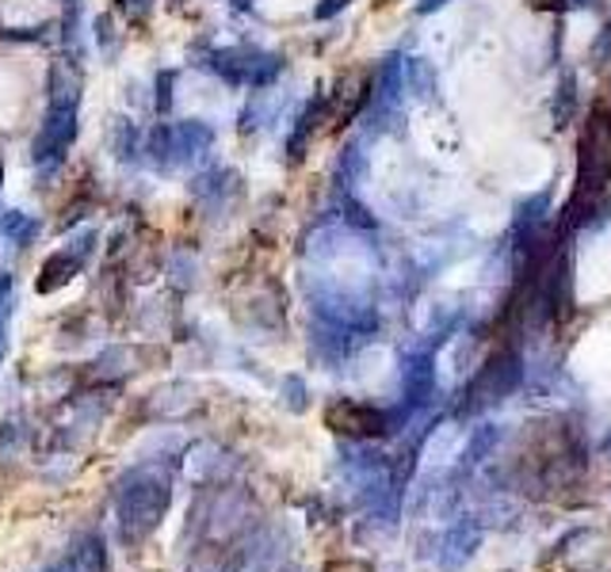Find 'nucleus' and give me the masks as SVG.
I'll list each match as a JSON object with an SVG mask.
<instances>
[{
  "label": "nucleus",
  "mask_w": 611,
  "mask_h": 572,
  "mask_svg": "<svg viewBox=\"0 0 611 572\" xmlns=\"http://www.w3.org/2000/svg\"><path fill=\"white\" fill-rule=\"evenodd\" d=\"M211 145H214L211 123H203V119H184V123H176L172 126V172L195 164Z\"/></svg>",
  "instance_id": "obj_6"
},
{
  "label": "nucleus",
  "mask_w": 611,
  "mask_h": 572,
  "mask_svg": "<svg viewBox=\"0 0 611 572\" xmlns=\"http://www.w3.org/2000/svg\"><path fill=\"white\" fill-rule=\"evenodd\" d=\"M562 95H558V126H566V119H570V100H573V73H566L562 76V89H558Z\"/></svg>",
  "instance_id": "obj_15"
},
{
  "label": "nucleus",
  "mask_w": 611,
  "mask_h": 572,
  "mask_svg": "<svg viewBox=\"0 0 611 572\" xmlns=\"http://www.w3.org/2000/svg\"><path fill=\"white\" fill-rule=\"evenodd\" d=\"M96 39H100V50H103V54H111V47H115V23H111L108 12L96 16Z\"/></svg>",
  "instance_id": "obj_16"
},
{
  "label": "nucleus",
  "mask_w": 611,
  "mask_h": 572,
  "mask_svg": "<svg viewBox=\"0 0 611 572\" xmlns=\"http://www.w3.org/2000/svg\"><path fill=\"white\" fill-rule=\"evenodd\" d=\"M203 65L214 76H222L234 89H272L283 73V58L261 47H222L203 58Z\"/></svg>",
  "instance_id": "obj_2"
},
{
  "label": "nucleus",
  "mask_w": 611,
  "mask_h": 572,
  "mask_svg": "<svg viewBox=\"0 0 611 572\" xmlns=\"http://www.w3.org/2000/svg\"><path fill=\"white\" fill-rule=\"evenodd\" d=\"M115 150H119V161H134V153H142V137H138L134 123L119 119L115 126Z\"/></svg>",
  "instance_id": "obj_13"
},
{
  "label": "nucleus",
  "mask_w": 611,
  "mask_h": 572,
  "mask_svg": "<svg viewBox=\"0 0 611 572\" xmlns=\"http://www.w3.org/2000/svg\"><path fill=\"white\" fill-rule=\"evenodd\" d=\"M611 184V108L592 103L578 142V191L570 203V225L592 222L604 211V187Z\"/></svg>",
  "instance_id": "obj_1"
},
{
  "label": "nucleus",
  "mask_w": 611,
  "mask_h": 572,
  "mask_svg": "<svg viewBox=\"0 0 611 572\" xmlns=\"http://www.w3.org/2000/svg\"><path fill=\"white\" fill-rule=\"evenodd\" d=\"M444 4L447 0H417V16H432V12H440Z\"/></svg>",
  "instance_id": "obj_19"
},
{
  "label": "nucleus",
  "mask_w": 611,
  "mask_h": 572,
  "mask_svg": "<svg viewBox=\"0 0 611 572\" xmlns=\"http://www.w3.org/2000/svg\"><path fill=\"white\" fill-rule=\"evenodd\" d=\"M65 4H81V0H65Z\"/></svg>",
  "instance_id": "obj_22"
},
{
  "label": "nucleus",
  "mask_w": 611,
  "mask_h": 572,
  "mask_svg": "<svg viewBox=\"0 0 611 572\" xmlns=\"http://www.w3.org/2000/svg\"><path fill=\"white\" fill-rule=\"evenodd\" d=\"M352 0H317V8H314V20H333V16H340L344 8H348Z\"/></svg>",
  "instance_id": "obj_17"
},
{
  "label": "nucleus",
  "mask_w": 611,
  "mask_h": 572,
  "mask_svg": "<svg viewBox=\"0 0 611 572\" xmlns=\"http://www.w3.org/2000/svg\"><path fill=\"white\" fill-rule=\"evenodd\" d=\"M119 8H123L131 20H150L153 12V0H119Z\"/></svg>",
  "instance_id": "obj_18"
},
{
  "label": "nucleus",
  "mask_w": 611,
  "mask_h": 572,
  "mask_svg": "<svg viewBox=\"0 0 611 572\" xmlns=\"http://www.w3.org/2000/svg\"><path fill=\"white\" fill-rule=\"evenodd\" d=\"M275 111H279V103H275V92L272 89H253L248 95L245 111H241V130L245 134H253L256 126H268L275 119Z\"/></svg>",
  "instance_id": "obj_10"
},
{
  "label": "nucleus",
  "mask_w": 611,
  "mask_h": 572,
  "mask_svg": "<svg viewBox=\"0 0 611 572\" xmlns=\"http://www.w3.org/2000/svg\"><path fill=\"white\" fill-rule=\"evenodd\" d=\"M92 245H96V233L84 229L73 245L50 253V259L42 264V272H39V283H34L39 286V294H54V290H62V286L73 283V275H81L84 259L92 256Z\"/></svg>",
  "instance_id": "obj_5"
},
{
  "label": "nucleus",
  "mask_w": 611,
  "mask_h": 572,
  "mask_svg": "<svg viewBox=\"0 0 611 572\" xmlns=\"http://www.w3.org/2000/svg\"><path fill=\"white\" fill-rule=\"evenodd\" d=\"M77 111L81 108H47V119H42V130L31 142V164L39 172V180H50L58 168L65 164L69 150L77 142Z\"/></svg>",
  "instance_id": "obj_3"
},
{
  "label": "nucleus",
  "mask_w": 611,
  "mask_h": 572,
  "mask_svg": "<svg viewBox=\"0 0 611 572\" xmlns=\"http://www.w3.org/2000/svg\"><path fill=\"white\" fill-rule=\"evenodd\" d=\"M172 100H176V73H172V69H161L157 73V115H169Z\"/></svg>",
  "instance_id": "obj_14"
},
{
  "label": "nucleus",
  "mask_w": 611,
  "mask_h": 572,
  "mask_svg": "<svg viewBox=\"0 0 611 572\" xmlns=\"http://www.w3.org/2000/svg\"><path fill=\"white\" fill-rule=\"evenodd\" d=\"M47 108H81V76L65 62L50 65L47 76Z\"/></svg>",
  "instance_id": "obj_9"
},
{
  "label": "nucleus",
  "mask_w": 611,
  "mask_h": 572,
  "mask_svg": "<svg viewBox=\"0 0 611 572\" xmlns=\"http://www.w3.org/2000/svg\"><path fill=\"white\" fill-rule=\"evenodd\" d=\"M406 84L413 89V95H432L436 92V73L425 58H409L406 62Z\"/></svg>",
  "instance_id": "obj_12"
},
{
  "label": "nucleus",
  "mask_w": 611,
  "mask_h": 572,
  "mask_svg": "<svg viewBox=\"0 0 611 572\" xmlns=\"http://www.w3.org/2000/svg\"><path fill=\"white\" fill-rule=\"evenodd\" d=\"M165 504H169V489L161 477H145L138 489H126L123 492V531L138 539V534H150L157 527V519L165 515Z\"/></svg>",
  "instance_id": "obj_4"
},
{
  "label": "nucleus",
  "mask_w": 611,
  "mask_h": 572,
  "mask_svg": "<svg viewBox=\"0 0 611 572\" xmlns=\"http://www.w3.org/2000/svg\"><path fill=\"white\" fill-rule=\"evenodd\" d=\"M554 8H584V4H592V0H550Z\"/></svg>",
  "instance_id": "obj_20"
},
{
  "label": "nucleus",
  "mask_w": 611,
  "mask_h": 572,
  "mask_svg": "<svg viewBox=\"0 0 611 572\" xmlns=\"http://www.w3.org/2000/svg\"><path fill=\"white\" fill-rule=\"evenodd\" d=\"M325 420H329V428L340 431V436H378V431H386V416L371 409V405H356V401H337L325 412Z\"/></svg>",
  "instance_id": "obj_7"
},
{
  "label": "nucleus",
  "mask_w": 611,
  "mask_h": 572,
  "mask_svg": "<svg viewBox=\"0 0 611 572\" xmlns=\"http://www.w3.org/2000/svg\"><path fill=\"white\" fill-rule=\"evenodd\" d=\"M39 218H34V214H23V211H12V214H4V218H0V233H4L8 241H12V245H20V248H28L34 237H39Z\"/></svg>",
  "instance_id": "obj_11"
},
{
  "label": "nucleus",
  "mask_w": 611,
  "mask_h": 572,
  "mask_svg": "<svg viewBox=\"0 0 611 572\" xmlns=\"http://www.w3.org/2000/svg\"><path fill=\"white\" fill-rule=\"evenodd\" d=\"M325 108H329V100H325V92H317L314 100L303 108V115L295 119V130H291V137H287V157L291 161L306 157V145H309V137H314L317 123L325 119Z\"/></svg>",
  "instance_id": "obj_8"
},
{
  "label": "nucleus",
  "mask_w": 611,
  "mask_h": 572,
  "mask_svg": "<svg viewBox=\"0 0 611 572\" xmlns=\"http://www.w3.org/2000/svg\"><path fill=\"white\" fill-rule=\"evenodd\" d=\"M0 187H4V161H0Z\"/></svg>",
  "instance_id": "obj_21"
}]
</instances>
